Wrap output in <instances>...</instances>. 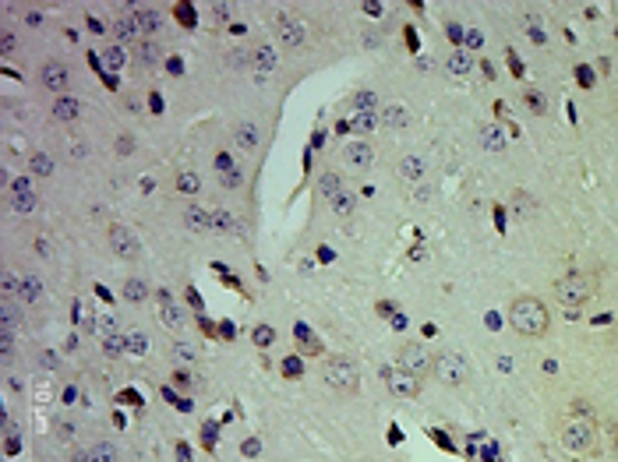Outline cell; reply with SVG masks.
<instances>
[{
    "mask_svg": "<svg viewBox=\"0 0 618 462\" xmlns=\"http://www.w3.org/2000/svg\"><path fill=\"white\" fill-rule=\"evenodd\" d=\"M474 61H470V53H449V71L453 75H470Z\"/></svg>",
    "mask_w": 618,
    "mask_h": 462,
    "instance_id": "83f0119b",
    "label": "cell"
},
{
    "mask_svg": "<svg viewBox=\"0 0 618 462\" xmlns=\"http://www.w3.org/2000/svg\"><path fill=\"white\" fill-rule=\"evenodd\" d=\"M11 350H15V339H11V328H4V325H0V353H4V357H11Z\"/></svg>",
    "mask_w": 618,
    "mask_h": 462,
    "instance_id": "ab89813d",
    "label": "cell"
},
{
    "mask_svg": "<svg viewBox=\"0 0 618 462\" xmlns=\"http://www.w3.org/2000/svg\"><path fill=\"white\" fill-rule=\"evenodd\" d=\"M0 286H4V300L22 297V279H18L15 272H4V275H0Z\"/></svg>",
    "mask_w": 618,
    "mask_h": 462,
    "instance_id": "4316f807",
    "label": "cell"
},
{
    "mask_svg": "<svg viewBox=\"0 0 618 462\" xmlns=\"http://www.w3.org/2000/svg\"><path fill=\"white\" fill-rule=\"evenodd\" d=\"M159 56H163V49H159L156 39H138V43H135V61H138V68H156Z\"/></svg>",
    "mask_w": 618,
    "mask_h": 462,
    "instance_id": "2e32d148",
    "label": "cell"
},
{
    "mask_svg": "<svg viewBox=\"0 0 618 462\" xmlns=\"http://www.w3.org/2000/svg\"><path fill=\"white\" fill-rule=\"evenodd\" d=\"M131 148H135V141H131V138H121V155H128Z\"/></svg>",
    "mask_w": 618,
    "mask_h": 462,
    "instance_id": "11a10c76",
    "label": "cell"
},
{
    "mask_svg": "<svg viewBox=\"0 0 618 462\" xmlns=\"http://www.w3.org/2000/svg\"><path fill=\"white\" fill-rule=\"evenodd\" d=\"M174 353H177V360L188 364V360H195V346H191V342H177V346H174Z\"/></svg>",
    "mask_w": 618,
    "mask_h": 462,
    "instance_id": "7bdbcfd3",
    "label": "cell"
},
{
    "mask_svg": "<svg viewBox=\"0 0 618 462\" xmlns=\"http://www.w3.org/2000/svg\"><path fill=\"white\" fill-rule=\"evenodd\" d=\"M29 166H32V173H36V177H50V173H53V159H50L46 152H32Z\"/></svg>",
    "mask_w": 618,
    "mask_h": 462,
    "instance_id": "484cf974",
    "label": "cell"
},
{
    "mask_svg": "<svg viewBox=\"0 0 618 462\" xmlns=\"http://www.w3.org/2000/svg\"><path fill=\"white\" fill-rule=\"evenodd\" d=\"M184 226L195 229V233H209V229H212V212L202 208V205H188L184 208Z\"/></svg>",
    "mask_w": 618,
    "mask_h": 462,
    "instance_id": "9a60e30c",
    "label": "cell"
},
{
    "mask_svg": "<svg viewBox=\"0 0 618 462\" xmlns=\"http://www.w3.org/2000/svg\"><path fill=\"white\" fill-rule=\"evenodd\" d=\"M241 180H244V177H241V169L223 173V187H230V191H234V187H241Z\"/></svg>",
    "mask_w": 618,
    "mask_h": 462,
    "instance_id": "ee69618b",
    "label": "cell"
},
{
    "mask_svg": "<svg viewBox=\"0 0 618 462\" xmlns=\"http://www.w3.org/2000/svg\"><path fill=\"white\" fill-rule=\"evenodd\" d=\"M340 191H343V180L336 177V173H322V177H318V194H322L325 201H332Z\"/></svg>",
    "mask_w": 618,
    "mask_h": 462,
    "instance_id": "7402d4cb",
    "label": "cell"
},
{
    "mask_svg": "<svg viewBox=\"0 0 618 462\" xmlns=\"http://www.w3.org/2000/svg\"><path fill=\"white\" fill-rule=\"evenodd\" d=\"M343 159H347L350 166H357V169H368L371 159H375V148H371L368 141H354V145L343 148Z\"/></svg>",
    "mask_w": 618,
    "mask_h": 462,
    "instance_id": "e0dca14e",
    "label": "cell"
},
{
    "mask_svg": "<svg viewBox=\"0 0 618 462\" xmlns=\"http://www.w3.org/2000/svg\"><path fill=\"white\" fill-rule=\"evenodd\" d=\"M198 187H202L198 173H181V177H177V191L181 194H198Z\"/></svg>",
    "mask_w": 618,
    "mask_h": 462,
    "instance_id": "4dcf8cb0",
    "label": "cell"
},
{
    "mask_svg": "<svg viewBox=\"0 0 618 462\" xmlns=\"http://www.w3.org/2000/svg\"><path fill=\"white\" fill-rule=\"evenodd\" d=\"M322 378H325V385L332 392H340V395H354L361 388V367L350 357H329L322 364Z\"/></svg>",
    "mask_w": 618,
    "mask_h": 462,
    "instance_id": "3957f363",
    "label": "cell"
},
{
    "mask_svg": "<svg viewBox=\"0 0 618 462\" xmlns=\"http://www.w3.org/2000/svg\"><path fill=\"white\" fill-rule=\"evenodd\" d=\"M11 187H15V194H32V191H29V180H25V177H18V180H15Z\"/></svg>",
    "mask_w": 618,
    "mask_h": 462,
    "instance_id": "f5cc1de1",
    "label": "cell"
},
{
    "mask_svg": "<svg viewBox=\"0 0 618 462\" xmlns=\"http://www.w3.org/2000/svg\"><path fill=\"white\" fill-rule=\"evenodd\" d=\"M110 251H114L117 258H124V261H135L142 254V244H138V237L128 226H110Z\"/></svg>",
    "mask_w": 618,
    "mask_h": 462,
    "instance_id": "ba28073f",
    "label": "cell"
},
{
    "mask_svg": "<svg viewBox=\"0 0 618 462\" xmlns=\"http://www.w3.org/2000/svg\"><path fill=\"white\" fill-rule=\"evenodd\" d=\"M382 124L385 128H410L414 117H410V109H403L400 102H389V106H382Z\"/></svg>",
    "mask_w": 618,
    "mask_h": 462,
    "instance_id": "d6986e66",
    "label": "cell"
},
{
    "mask_svg": "<svg viewBox=\"0 0 618 462\" xmlns=\"http://www.w3.org/2000/svg\"><path fill=\"white\" fill-rule=\"evenodd\" d=\"M103 353H106V357H121V353H128V339H121V335H106V339H103Z\"/></svg>",
    "mask_w": 618,
    "mask_h": 462,
    "instance_id": "f1b7e54d",
    "label": "cell"
},
{
    "mask_svg": "<svg viewBox=\"0 0 618 462\" xmlns=\"http://www.w3.org/2000/svg\"><path fill=\"white\" fill-rule=\"evenodd\" d=\"M431 378H438V381L449 385V388H463V385L474 378V371H470V364H467L456 350H445V353L435 357V374H431Z\"/></svg>",
    "mask_w": 618,
    "mask_h": 462,
    "instance_id": "5b68a950",
    "label": "cell"
},
{
    "mask_svg": "<svg viewBox=\"0 0 618 462\" xmlns=\"http://www.w3.org/2000/svg\"><path fill=\"white\" fill-rule=\"evenodd\" d=\"M15 212H22V215H29V212H36V194H15Z\"/></svg>",
    "mask_w": 618,
    "mask_h": 462,
    "instance_id": "8d00e7d4",
    "label": "cell"
},
{
    "mask_svg": "<svg viewBox=\"0 0 618 462\" xmlns=\"http://www.w3.org/2000/svg\"><path fill=\"white\" fill-rule=\"evenodd\" d=\"M354 106H357L361 113H364V109H371V106H375V92H361V95L354 99Z\"/></svg>",
    "mask_w": 618,
    "mask_h": 462,
    "instance_id": "f6af8a7d",
    "label": "cell"
},
{
    "mask_svg": "<svg viewBox=\"0 0 618 462\" xmlns=\"http://www.w3.org/2000/svg\"><path fill=\"white\" fill-rule=\"evenodd\" d=\"M15 49V32H4L0 36V53H11Z\"/></svg>",
    "mask_w": 618,
    "mask_h": 462,
    "instance_id": "7dc6e473",
    "label": "cell"
},
{
    "mask_svg": "<svg viewBox=\"0 0 618 462\" xmlns=\"http://www.w3.org/2000/svg\"><path fill=\"white\" fill-rule=\"evenodd\" d=\"M297 339H301V342L308 346V353H322V346H318V339H315V335H311V332H308L304 325H297Z\"/></svg>",
    "mask_w": 618,
    "mask_h": 462,
    "instance_id": "f35d334b",
    "label": "cell"
},
{
    "mask_svg": "<svg viewBox=\"0 0 618 462\" xmlns=\"http://www.w3.org/2000/svg\"><path fill=\"white\" fill-rule=\"evenodd\" d=\"M71 462H92V455H89V452H75Z\"/></svg>",
    "mask_w": 618,
    "mask_h": 462,
    "instance_id": "6f0895ef",
    "label": "cell"
},
{
    "mask_svg": "<svg viewBox=\"0 0 618 462\" xmlns=\"http://www.w3.org/2000/svg\"><path fill=\"white\" fill-rule=\"evenodd\" d=\"M424 173H428V166H424L421 155H403V159H400V177H403L407 184H421Z\"/></svg>",
    "mask_w": 618,
    "mask_h": 462,
    "instance_id": "ac0fdd59",
    "label": "cell"
},
{
    "mask_svg": "<svg viewBox=\"0 0 618 462\" xmlns=\"http://www.w3.org/2000/svg\"><path fill=\"white\" fill-rule=\"evenodd\" d=\"M400 371H407L410 378L421 381V378L435 374V353L421 342H407V346H400Z\"/></svg>",
    "mask_w": 618,
    "mask_h": 462,
    "instance_id": "8992f818",
    "label": "cell"
},
{
    "mask_svg": "<svg viewBox=\"0 0 618 462\" xmlns=\"http://www.w3.org/2000/svg\"><path fill=\"white\" fill-rule=\"evenodd\" d=\"M597 275L594 272H583V268H573V272H566L562 279H555V297H558V304H566V307H580V304H587V300H594L597 297Z\"/></svg>",
    "mask_w": 618,
    "mask_h": 462,
    "instance_id": "7a4b0ae2",
    "label": "cell"
},
{
    "mask_svg": "<svg viewBox=\"0 0 618 462\" xmlns=\"http://www.w3.org/2000/svg\"><path fill=\"white\" fill-rule=\"evenodd\" d=\"M251 68H258L262 75H269V71L279 68V53H276L272 43H258V46L251 49Z\"/></svg>",
    "mask_w": 618,
    "mask_h": 462,
    "instance_id": "7c38bea8",
    "label": "cell"
},
{
    "mask_svg": "<svg viewBox=\"0 0 618 462\" xmlns=\"http://www.w3.org/2000/svg\"><path fill=\"white\" fill-rule=\"evenodd\" d=\"M174 378H177V388H184V392L191 388V374H188V371H177Z\"/></svg>",
    "mask_w": 618,
    "mask_h": 462,
    "instance_id": "816d5d0a",
    "label": "cell"
},
{
    "mask_svg": "<svg viewBox=\"0 0 618 462\" xmlns=\"http://www.w3.org/2000/svg\"><path fill=\"white\" fill-rule=\"evenodd\" d=\"M22 300H25V304H39V300H43V282H39V275H25V279H22Z\"/></svg>",
    "mask_w": 618,
    "mask_h": 462,
    "instance_id": "cb8c5ba5",
    "label": "cell"
},
{
    "mask_svg": "<svg viewBox=\"0 0 618 462\" xmlns=\"http://www.w3.org/2000/svg\"><path fill=\"white\" fill-rule=\"evenodd\" d=\"M611 455L618 459V427H611Z\"/></svg>",
    "mask_w": 618,
    "mask_h": 462,
    "instance_id": "db71d44e",
    "label": "cell"
},
{
    "mask_svg": "<svg viewBox=\"0 0 618 462\" xmlns=\"http://www.w3.org/2000/svg\"><path fill=\"white\" fill-rule=\"evenodd\" d=\"M558 441L566 445L569 452H594L597 445V427H594V417H569L558 431Z\"/></svg>",
    "mask_w": 618,
    "mask_h": 462,
    "instance_id": "277c9868",
    "label": "cell"
},
{
    "mask_svg": "<svg viewBox=\"0 0 618 462\" xmlns=\"http://www.w3.org/2000/svg\"><path fill=\"white\" fill-rule=\"evenodd\" d=\"M0 325H4V328H15V325H18V311H15L11 300L0 304Z\"/></svg>",
    "mask_w": 618,
    "mask_h": 462,
    "instance_id": "836d02e7",
    "label": "cell"
},
{
    "mask_svg": "<svg viewBox=\"0 0 618 462\" xmlns=\"http://www.w3.org/2000/svg\"><path fill=\"white\" fill-rule=\"evenodd\" d=\"M131 18L142 36H156L163 29V11H156V8H138V11H131Z\"/></svg>",
    "mask_w": 618,
    "mask_h": 462,
    "instance_id": "4fadbf2b",
    "label": "cell"
},
{
    "mask_svg": "<svg viewBox=\"0 0 618 462\" xmlns=\"http://www.w3.org/2000/svg\"><path fill=\"white\" fill-rule=\"evenodd\" d=\"M385 388L396 395V399H414L421 392V381L410 378L407 371H385Z\"/></svg>",
    "mask_w": 618,
    "mask_h": 462,
    "instance_id": "30bf717a",
    "label": "cell"
},
{
    "mask_svg": "<svg viewBox=\"0 0 618 462\" xmlns=\"http://www.w3.org/2000/svg\"><path fill=\"white\" fill-rule=\"evenodd\" d=\"M463 43H467V46H470V49H474V46H481V43H484V39H481V32H474V29H470V32H467V36H463Z\"/></svg>",
    "mask_w": 618,
    "mask_h": 462,
    "instance_id": "f907efd6",
    "label": "cell"
},
{
    "mask_svg": "<svg viewBox=\"0 0 618 462\" xmlns=\"http://www.w3.org/2000/svg\"><path fill=\"white\" fill-rule=\"evenodd\" d=\"M241 452H244V455H255V452H258V441H244V448H241Z\"/></svg>",
    "mask_w": 618,
    "mask_h": 462,
    "instance_id": "9f6ffc18",
    "label": "cell"
},
{
    "mask_svg": "<svg viewBox=\"0 0 618 462\" xmlns=\"http://www.w3.org/2000/svg\"><path fill=\"white\" fill-rule=\"evenodd\" d=\"M251 339H255V346H272V342H276V332H272L269 325H258V328L251 332Z\"/></svg>",
    "mask_w": 618,
    "mask_h": 462,
    "instance_id": "74e56055",
    "label": "cell"
},
{
    "mask_svg": "<svg viewBox=\"0 0 618 462\" xmlns=\"http://www.w3.org/2000/svg\"><path fill=\"white\" fill-rule=\"evenodd\" d=\"M509 325L523 339H541L548 332V325H551V314H548L544 300H537V297H516L513 307H509Z\"/></svg>",
    "mask_w": 618,
    "mask_h": 462,
    "instance_id": "6da1fadb",
    "label": "cell"
},
{
    "mask_svg": "<svg viewBox=\"0 0 618 462\" xmlns=\"http://www.w3.org/2000/svg\"><path fill=\"white\" fill-rule=\"evenodd\" d=\"M53 117H57L61 124L82 121V102L75 95H57V99H53Z\"/></svg>",
    "mask_w": 618,
    "mask_h": 462,
    "instance_id": "8fae6325",
    "label": "cell"
},
{
    "mask_svg": "<svg viewBox=\"0 0 618 462\" xmlns=\"http://www.w3.org/2000/svg\"><path fill=\"white\" fill-rule=\"evenodd\" d=\"M230 226H234V219H230L227 212H223V208H216V212H212V229H230Z\"/></svg>",
    "mask_w": 618,
    "mask_h": 462,
    "instance_id": "b9f144b4",
    "label": "cell"
},
{
    "mask_svg": "<svg viewBox=\"0 0 618 462\" xmlns=\"http://www.w3.org/2000/svg\"><path fill=\"white\" fill-rule=\"evenodd\" d=\"M124 339H128V353H135V357H142V353H145L149 339H145L142 332H131V335H124Z\"/></svg>",
    "mask_w": 618,
    "mask_h": 462,
    "instance_id": "e575fe53",
    "label": "cell"
},
{
    "mask_svg": "<svg viewBox=\"0 0 618 462\" xmlns=\"http://www.w3.org/2000/svg\"><path fill=\"white\" fill-rule=\"evenodd\" d=\"M234 138H237V145H241V148H248V152H251V148H258V141H262V134H258V128H255V124H237V128H234Z\"/></svg>",
    "mask_w": 618,
    "mask_h": 462,
    "instance_id": "ffe728a7",
    "label": "cell"
},
{
    "mask_svg": "<svg viewBox=\"0 0 618 462\" xmlns=\"http://www.w3.org/2000/svg\"><path fill=\"white\" fill-rule=\"evenodd\" d=\"M272 29H276V39L283 43L287 49H301V46H304V39H308L304 25H297V22H294V18H287V15H279V18L272 22Z\"/></svg>",
    "mask_w": 618,
    "mask_h": 462,
    "instance_id": "9c48e42d",
    "label": "cell"
},
{
    "mask_svg": "<svg viewBox=\"0 0 618 462\" xmlns=\"http://www.w3.org/2000/svg\"><path fill=\"white\" fill-rule=\"evenodd\" d=\"M477 141L484 145V152H505V131L498 124H481L477 128Z\"/></svg>",
    "mask_w": 618,
    "mask_h": 462,
    "instance_id": "5bb4252c",
    "label": "cell"
},
{
    "mask_svg": "<svg viewBox=\"0 0 618 462\" xmlns=\"http://www.w3.org/2000/svg\"><path fill=\"white\" fill-rule=\"evenodd\" d=\"M354 128H357V131H371V128H375V113H368V109L357 113V117H354Z\"/></svg>",
    "mask_w": 618,
    "mask_h": 462,
    "instance_id": "60d3db41",
    "label": "cell"
},
{
    "mask_svg": "<svg viewBox=\"0 0 618 462\" xmlns=\"http://www.w3.org/2000/svg\"><path fill=\"white\" fill-rule=\"evenodd\" d=\"M329 205H332L336 212H340V215H350V212H354V194H350V191L343 187V191H340V194H336V198H332Z\"/></svg>",
    "mask_w": 618,
    "mask_h": 462,
    "instance_id": "1f68e13d",
    "label": "cell"
},
{
    "mask_svg": "<svg viewBox=\"0 0 618 462\" xmlns=\"http://www.w3.org/2000/svg\"><path fill=\"white\" fill-rule=\"evenodd\" d=\"M124 300H128V304L149 300V286H145L142 279H128V282H124Z\"/></svg>",
    "mask_w": 618,
    "mask_h": 462,
    "instance_id": "d4e9b609",
    "label": "cell"
},
{
    "mask_svg": "<svg viewBox=\"0 0 618 462\" xmlns=\"http://www.w3.org/2000/svg\"><path fill=\"white\" fill-rule=\"evenodd\" d=\"M57 438H61V441H71V438H75V427H71V424H57Z\"/></svg>",
    "mask_w": 618,
    "mask_h": 462,
    "instance_id": "681fc988",
    "label": "cell"
},
{
    "mask_svg": "<svg viewBox=\"0 0 618 462\" xmlns=\"http://www.w3.org/2000/svg\"><path fill=\"white\" fill-rule=\"evenodd\" d=\"M523 106L530 113H537V117H544V113H548V99H544L541 88H523Z\"/></svg>",
    "mask_w": 618,
    "mask_h": 462,
    "instance_id": "603a6c76",
    "label": "cell"
},
{
    "mask_svg": "<svg viewBox=\"0 0 618 462\" xmlns=\"http://www.w3.org/2000/svg\"><path fill=\"white\" fill-rule=\"evenodd\" d=\"M39 85H43L46 92H53V95H64L68 85H71L68 64H64V61H46V64L39 68Z\"/></svg>",
    "mask_w": 618,
    "mask_h": 462,
    "instance_id": "52a82bcc",
    "label": "cell"
},
{
    "mask_svg": "<svg viewBox=\"0 0 618 462\" xmlns=\"http://www.w3.org/2000/svg\"><path fill=\"white\" fill-rule=\"evenodd\" d=\"M103 61H106V68H114V71H117V68L124 64V49H121V46H106Z\"/></svg>",
    "mask_w": 618,
    "mask_h": 462,
    "instance_id": "d590c367",
    "label": "cell"
},
{
    "mask_svg": "<svg viewBox=\"0 0 618 462\" xmlns=\"http://www.w3.org/2000/svg\"><path fill=\"white\" fill-rule=\"evenodd\" d=\"M163 321L170 325V328H181V325H184V321H181V311L170 304V297H163Z\"/></svg>",
    "mask_w": 618,
    "mask_h": 462,
    "instance_id": "d6a6232c",
    "label": "cell"
},
{
    "mask_svg": "<svg viewBox=\"0 0 618 462\" xmlns=\"http://www.w3.org/2000/svg\"><path fill=\"white\" fill-rule=\"evenodd\" d=\"M89 455H92V462H117V448L110 445V441H99Z\"/></svg>",
    "mask_w": 618,
    "mask_h": 462,
    "instance_id": "f546056e",
    "label": "cell"
},
{
    "mask_svg": "<svg viewBox=\"0 0 618 462\" xmlns=\"http://www.w3.org/2000/svg\"><path fill=\"white\" fill-rule=\"evenodd\" d=\"M114 36H117V43H138V39H142L135 18H121V22H114Z\"/></svg>",
    "mask_w": 618,
    "mask_h": 462,
    "instance_id": "44dd1931",
    "label": "cell"
},
{
    "mask_svg": "<svg viewBox=\"0 0 618 462\" xmlns=\"http://www.w3.org/2000/svg\"><path fill=\"white\" fill-rule=\"evenodd\" d=\"M530 208H534V201H530L527 194H516V215H523V219H527V215H530Z\"/></svg>",
    "mask_w": 618,
    "mask_h": 462,
    "instance_id": "bcb514c9",
    "label": "cell"
},
{
    "mask_svg": "<svg viewBox=\"0 0 618 462\" xmlns=\"http://www.w3.org/2000/svg\"><path fill=\"white\" fill-rule=\"evenodd\" d=\"M216 169H219V173H230V169H234L230 155H216Z\"/></svg>",
    "mask_w": 618,
    "mask_h": 462,
    "instance_id": "c3c4849f",
    "label": "cell"
}]
</instances>
